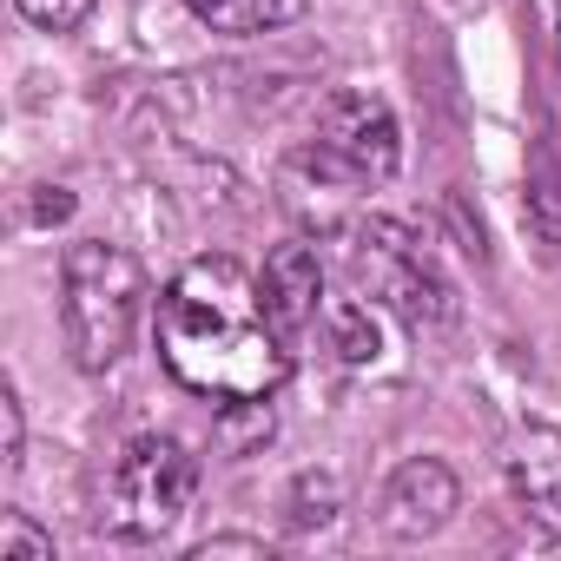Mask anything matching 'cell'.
I'll use <instances>...</instances> for the list:
<instances>
[{"label": "cell", "mask_w": 561, "mask_h": 561, "mask_svg": "<svg viewBox=\"0 0 561 561\" xmlns=\"http://www.w3.org/2000/svg\"><path fill=\"white\" fill-rule=\"evenodd\" d=\"M159 357L192 390L225 403H264L291 377V337L277 331L264 285L238 257H192L159 291Z\"/></svg>", "instance_id": "1"}, {"label": "cell", "mask_w": 561, "mask_h": 561, "mask_svg": "<svg viewBox=\"0 0 561 561\" xmlns=\"http://www.w3.org/2000/svg\"><path fill=\"white\" fill-rule=\"evenodd\" d=\"M146 318V264L113 238H73L60 257V331L80 370H113Z\"/></svg>", "instance_id": "2"}, {"label": "cell", "mask_w": 561, "mask_h": 561, "mask_svg": "<svg viewBox=\"0 0 561 561\" xmlns=\"http://www.w3.org/2000/svg\"><path fill=\"white\" fill-rule=\"evenodd\" d=\"M198 495V456L179 436H133L106 476V502H100V528L113 541H159L179 528V515Z\"/></svg>", "instance_id": "3"}, {"label": "cell", "mask_w": 561, "mask_h": 561, "mask_svg": "<svg viewBox=\"0 0 561 561\" xmlns=\"http://www.w3.org/2000/svg\"><path fill=\"white\" fill-rule=\"evenodd\" d=\"M351 277L383 305L397 311L403 324H443L456 305H449V285H443V271L430 264V251L397 225V218H370L351 231Z\"/></svg>", "instance_id": "4"}, {"label": "cell", "mask_w": 561, "mask_h": 561, "mask_svg": "<svg viewBox=\"0 0 561 561\" xmlns=\"http://www.w3.org/2000/svg\"><path fill=\"white\" fill-rule=\"evenodd\" d=\"M351 185H390L397 165H403V133H397V113L377 100V93H331L324 113H318V139H311Z\"/></svg>", "instance_id": "5"}, {"label": "cell", "mask_w": 561, "mask_h": 561, "mask_svg": "<svg viewBox=\"0 0 561 561\" xmlns=\"http://www.w3.org/2000/svg\"><path fill=\"white\" fill-rule=\"evenodd\" d=\"M502 482L541 535H561V430L554 423H515L508 430Z\"/></svg>", "instance_id": "6"}, {"label": "cell", "mask_w": 561, "mask_h": 561, "mask_svg": "<svg viewBox=\"0 0 561 561\" xmlns=\"http://www.w3.org/2000/svg\"><path fill=\"white\" fill-rule=\"evenodd\" d=\"M456 502H462L456 469L436 462V456H410V462H397V476L383 482L377 522H383L397 541H423V535H436V528L456 515Z\"/></svg>", "instance_id": "7"}, {"label": "cell", "mask_w": 561, "mask_h": 561, "mask_svg": "<svg viewBox=\"0 0 561 561\" xmlns=\"http://www.w3.org/2000/svg\"><path fill=\"white\" fill-rule=\"evenodd\" d=\"M264 305H271V318H277V331H285L291 344L305 337V331H318L324 324V257H318V244L311 238H285L271 257H264Z\"/></svg>", "instance_id": "8"}, {"label": "cell", "mask_w": 561, "mask_h": 561, "mask_svg": "<svg viewBox=\"0 0 561 561\" xmlns=\"http://www.w3.org/2000/svg\"><path fill=\"white\" fill-rule=\"evenodd\" d=\"M185 8L211 27V34H271L291 14V0H185Z\"/></svg>", "instance_id": "9"}, {"label": "cell", "mask_w": 561, "mask_h": 561, "mask_svg": "<svg viewBox=\"0 0 561 561\" xmlns=\"http://www.w3.org/2000/svg\"><path fill=\"white\" fill-rule=\"evenodd\" d=\"M324 331H331V344H337L344 364H370V357H377L370 305H357V298H331V305H324Z\"/></svg>", "instance_id": "10"}, {"label": "cell", "mask_w": 561, "mask_h": 561, "mask_svg": "<svg viewBox=\"0 0 561 561\" xmlns=\"http://www.w3.org/2000/svg\"><path fill=\"white\" fill-rule=\"evenodd\" d=\"M0 561H54V535H41L21 508L0 515Z\"/></svg>", "instance_id": "11"}, {"label": "cell", "mask_w": 561, "mask_h": 561, "mask_svg": "<svg viewBox=\"0 0 561 561\" xmlns=\"http://www.w3.org/2000/svg\"><path fill=\"white\" fill-rule=\"evenodd\" d=\"M14 8H21L34 27H47V34H73V27L100 8V0H14Z\"/></svg>", "instance_id": "12"}, {"label": "cell", "mask_w": 561, "mask_h": 561, "mask_svg": "<svg viewBox=\"0 0 561 561\" xmlns=\"http://www.w3.org/2000/svg\"><path fill=\"white\" fill-rule=\"evenodd\" d=\"M192 554H198V561H211V554H264V541H251V535H211V541H198Z\"/></svg>", "instance_id": "13"}, {"label": "cell", "mask_w": 561, "mask_h": 561, "mask_svg": "<svg viewBox=\"0 0 561 561\" xmlns=\"http://www.w3.org/2000/svg\"><path fill=\"white\" fill-rule=\"evenodd\" d=\"M0 416H8V456H0V462L14 469V462H21V436H27V430H21V397H14V390L0 397Z\"/></svg>", "instance_id": "14"}]
</instances>
